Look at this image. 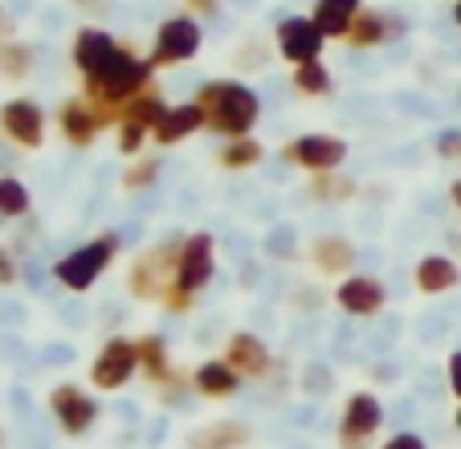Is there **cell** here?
<instances>
[{
  "label": "cell",
  "mask_w": 461,
  "mask_h": 449,
  "mask_svg": "<svg viewBox=\"0 0 461 449\" xmlns=\"http://www.w3.org/2000/svg\"><path fill=\"white\" fill-rule=\"evenodd\" d=\"M306 192H311L314 200H322V205H348L359 192V184L339 172H314L311 180H306Z\"/></svg>",
  "instance_id": "obj_25"
},
{
  "label": "cell",
  "mask_w": 461,
  "mask_h": 449,
  "mask_svg": "<svg viewBox=\"0 0 461 449\" xmlns=\"http://www.w3.org/2000/svg\"><path fill=\"white\" fill-rule=\"evenodd\" d=\"M192 303H196V294H188L184 290V286H167L164 290V298H159V307H164V311H172V315H184V311H192Z\"/></svg>",
  "instance_id": "obj_32"
},
{
  "label": "cell",
  "mask_w": 461,
  "mask_h": 449,
  "mask_svg": "<svg viewBox=\"0 0 461 449\" xmlns=\"http://www.w3.org/2000/svg\"><path fill=\"white\" fill-rule=\"evenodd\" d=\"M9 41V17H5V9H0V45Z\"/></svg>",
  "instance_id": "obj_39"
},
{
  "label": "cell",
  "mask_w": 461,
  "mask_h": 449,
  "mask_svg": "<svg viewBox=\"0 0 461 449\" xmlns=\"http://www.w3.org/2000/svg\"><path fill=\"white\" fill-rule=\"evenodd\" d=\"M50 417L66 437H86L98 425V400L82 384H58L50 392Z\"/></svg>",
  "instance_id": "obj_7"
},
{
  "label": "cell",
  "mask_w": 461,
  "mask_h": 449,
  "mask_svg": "<svg viewBox=\"0 0 461 449\" xmlns=\"http://www.w3.org/2000/svg\"><path fill=\"white\" fill-rule=\"evenodd\" d=\"M217 274V242L212 234H188L180 245V261H176V286L188 294H201Z\"/></svg>",
  "instance_id": "obj_9"
},
{
  "label": "cell",
  "mask_w": 461,
  "mask_h": 449,
  "mask_svg": "<svg viewBox=\"0 0 461 449\" xmlns=\"http://www.w3.org/2000/svg\"><path fill=\"white\" fill-rule=\"evenodd\" d=\"M119 156H131V160H140L143 156V143L151 139L148 127H140V123H119Z\"/></svg>",
  "instance_id": "obj_30"
},
{
  "label": "cell",
  "mask_w": 461,
  "mask_h": 449,
  "mask_svg": "<svg viewBox=\"0 0 461 449\" xmlns=\"http://www.w3.org/2000/svg\"><path fill=\"white\" fill-rule=\"evenodd\" d=\"M192 103L204 111V131H212V135H221V139L249 135L261 119V98L237 78L204 82Z\"/></svg>",
  "instance_id": "obj_1"
},
{
  "label": "cell",
  "mask_w": 461,
  "mask_h": 449,
  "mask_svg": "<svg viewBox=\"0 0 461 449\" xmlns=\"http://www.w3.org/2000/svg\"><path fill=\"white\" fill-rule=\"evenodd\" d=\"M135 344H140V376H148L151 384H164L167 376H172V355H167V344L159 335H140L135 339Z\"/></svg>",
  "instance_id": "obj_24"
},
{
  "label": "cell",
  "mask_w": 461,
  "mask_h": 449,
  "mask_svg": "<svg viewBox=\"0 0 461 449\" xmlns=\"http://www.w3.org/2000/svg\"><path fill=\"white\" fill-rule=\"evenodd\" d=\"M412 282H417L420 294H449L461 282V266L453 258H445V253H425L417 261V270H412Z\"/></svg>",
  "instance_id": "obj_18"
},
{
  "label": "cell",
  "mask_w": 461,
  "mask_h": 449,
  "mask_svg": "<svg viewBox=\"0 0 461 449\" xmlns=\"http://www.w3.org/2000/svg\"><path fill=\"white\" fill-rule=\"evenodd\" d=\"M221 0H184V17H217Z\"/></svg>",
  "instance_id": "obj_36"
},
{
  "label": "cell",
  "mask_w": 461,
  "mask_h": 449,
  "mask_svg": "<svg viewBox=\"0 0 461 449\" xmlns=\"http://www.w3.org/2000/svg\"><path fill=\"white\" fill-rule=\"evenodd\" d=\"M359 9H364V0H314L311 9V21L319 25V33L331 41V37H348L351 21L359 17Z\"/></svg>",
  "instance_id": "obj_20"
},
{
  "label": "cell",
  "mask_w": 461,
  "mask_h": 449,
  "mask_svg": "<svg viewBox=\"0 0 461 449\" xmlns=\"http://www.w3.org/2000/svg\"><path fill=\"white\" fill-rule=\"evenodd\" d=\"M221 360H225L229 368L241 376V380H261V376H270V368H274L270 347L261 344L253 331H233V335L225 339V352H221Z\"/></svg>",
  "instance_id": "obj_13"
},
{
  "label": "cell",
  "mask_w": 461,
  "mask_h": 449,
  "mask_svg": "<svg viewBox=\"0 0 461 449\" xmlns=\"http://www.w3.org/2000/svg\"><path fill=\"white\" fill-rule=\"evenodd\" d=\"M433 147L441 160H461V127H445Z\"/></svg>",
  "instance_id": "obj_33"
},
{
  "label": "cell",
  "mask_w": 461,
  "mask_h": 449,
  "mask_svg": "<svg viewBox=\"0 0 461 449\" xmlns=\"http://www.w3.org/2000/svg\"><path fill=\"white\" fill-rule=\"evenodd\" d=\"M380 449H429V445H425V437H420V433L401 429V433H392V437L384 441Z\"/></svg>",
  "instance_id": "obj_34"
},
{
  "label": "cell",
  "mask_w": 461,
  "mask_h": 449,
  "mask_svg": "<svg viewBox=\"0 0 461 449\" xmlns=\"http://www.w3.org/2000/svg\"><path fill=\"white\" fill-rule=\"evenodd\" d=\"M249 441V425L241 421H212L204 429H192L188 449H241Z\"/></svg>",
  "instance_id": "obj_21"
},
{
  "label": "cell",
  "mask_w": 461,
  "mask_h": 449,
  "mask_svg": "<svg viewBox=\"0 0 461 449\" xmlns=\"http://www.w3.org/2000/svg\"><path fill=\"white\" fill-rule=\"evenodd\" d=\"M274 45H278L282 61L303 66V61H319L322 58L327 37L319 33V25H314L311 17H286V21H278V29H274Z\"/></svg>",
  "instance_id": "obj_11"
},
{
  "label": "cell",
  "mask_w": 461,
  "mask_h": 449,
  "mask_svg": "<svg viewBox=\"0 0 461 449\" xmlns=\"http://www.w3.org/2000/svg\"><path fill=\"white\" fill-rule=\"evenodd\" d=\"M335 307L343 315H351V319H375L388 307V290L372 274H351L335 286Z\"/></svg>",
  "instance_id": "obj_12"
},
{
  "label": "cell",
  "mask_w": 461,
  "mask_h": 449,
  "mask_svg": "<svg viewBox=\"0 0 461 449\" xmlns=\"http://www.w3.org/2000/svg\"><path fill=\"white\" fill-rule=\"evenodd\" d=\"M449 200H453V208L461 213V180H453V184H449Z\"/></svg>",
  "instance_id": "obj_38"
},
{
  "label": "cell",
  "mask_w": 461,
  "mask_h": 449,
  "mask_svg": "<svg viewBox=\"0 0 461 449\" xmlns=\"http://www.w3.org/2000/svg\"><path fill=\"white\" fill-rule=\"evenodd\" d=\"M192 389H196V397H204V400H229V397H237V389H241V376H237L225 360H204L192 368Z\"/></svg>",
  "instance_id": "obj_16"
},
{
  "label": "cell",
  "mask_w": 461,
  "mask_h": 449,
  "mask_svg": "<svg viewBox=\"0 0 461 449\" xmlns=\"http://www.w3.org/2000/svg\"><path fill=\"white\" fill-rule=\"evenodd\" d=\"M21 278V270H17V258H13V250L9 245H0V286H13Z\"/></svg>",
  "instance_id": "obj_35"
},
{
  "label": "cell",
  "mask_w": 461,
  "mask_h": 449,
  "mask_svg": "<svg viewBox=\"0 0 461 449\" xmlns=\"http://www.w3.org/2000/svg\"><path fill=\"white\" fill-rule=\"evenodd\" d=\"M445 376H449L453 397L461 400V352H453V355H449V363H445Z\"/></svg>",
  "instance_id": "obj_37"
},
{
  "label": "cell",
  "mask_w": 461,
  "mask_h": 449,
  "mask_svg": "<svg viewBox=\"0 0 461 449\" xmlns=\"http://www.w3.org/2000/svg\"><path fill=\"white\" fill-rule=\"evenodd\" d=\"M384 425V405L375 392H351L339 417V449H372V437Z\"/></svg>",
  "instance_id": "obj_8"
},
{
  "label": "cell",
  "mask_w": 461,
  "mask_h": 449,
  "mask_svg": "<svg viewBox=\"0 0 461 449\" xmlns=\"http://www.w3.org/2000/svg\"><path fill=\"white\" fill-rule=\"evenodd\" d=\"M140 376V344L131 335H111L90 360V384L98 392H122Z\"/></svg>",
  "instance_id": "obj_4"
},
{
  "label": "cell",
  "mask_w": 461,
  "mask_h": 449,
  "mask_svg": "<svg viewBox=\"0 0 461 449\" xmlns=\"http://www.w3.org/2000/svg\"><path fill=\"white\" fill-rule=\"evenodd\" d=\"M196 131H204V111L196 103H176V106H167V115L156 123L151 143L156 147H176V143H184L188 135H196Z\"/></svg>",
  "instance_id": "obj_15"
},
{
  "label": "cell",
  "mask_w": 461,
  "mask_h": 449,
  "mask_svg": "<svg viewBox=\"0 0 461 449\" xmlns=\"http://www.w3.org/2000/svg\"><path fill=\"white\" fill-rule=\"evenodd\" d=\"M58 131L61 139L70 147H90L98 135H103V123H98V115L90 111L86 98H66V103L58 106Z\"/></svg>",
  "instance_id": "obj_14"
},
{
  "label": "cell",
  "mask_w": 461,
  "mask_h": 449,
  "mask_svg": "<svg viewBox=\"0 0 461 449\" xmlns=\"http://www.w3.org/2000/svg\"><path fill=\"white\" fill-rule=\"evenodd\" d=\"M204 45V29L196 17H167L164 25L156 29V41H151V53L148 61L156 69H167V66H184L201 53Z\"/></svg>",
  "instance_id": "obj_5"
},
{
  "label": "cell",
  "mask_w": 461,
  "mask_h": 449,
  "mask_svg": "<svg viewBox=\"0 0 461 449\" xmlns=\"http://www.w3.org/2000/svg\"><path fill=\"white\" fill-rule=\"evenodd\" d=\"M119 250H122V242H119V234H98V237H90V242H82L78 250H70L66 258H58L53 261V282L58 286H66V290H74V294H86L90 286L98 282V278L111 270V261L119 258Z\"/></svg>",
  "instance_id": "obj_2"
},
{
  "label": "cell",
  "mask_w": 461,
  "mask_h": 449,
  "mask_svg": "<svg viewBox=\"0 0 461 449\" xmlns=\"http://www.w3.org/2000/svg\"><path fill=\"white\" fill-rule=\"evenodd\" d=\"M45 131H50V119H45V111L33 98H9V103L0 106V135L9 139V143L37 151L45 143Z\"/></svg>",
  "instance_id": "obj_10"
},
{
  "label": "cell",
  "mask_w": 461,
  "mask_h": 449,
  "mask_svg": "<svg viewBox=\"0 0 461 449\" xmlns=\"http://www.w3.org/2000/svg\"><path fill=\"white\" fill-rule=\"evenodd\" d=\"M356 245L348 242V237H319V242L311 245V261L314 270H319L322 278H351V270H356Z\"/></svg>",
  "instance_id": "obj_17"
},
{
  "label": "cell",
  "mask_w": 461,
  "mask_h": 449,
  "mask_svg": "<svg viewBox=\"0 0 461 449\" xmlns=\"http://www.w3.org/2000/svg\"><path fill=\"white\" fill-rule=\"evenodd\" d=\"M453 5H457V0H453Z\"/></svg>",
  "instance_id": "obj_42"
},
{
  "label": "cell",
  "mask_w": 461,
  "mask_h": 449,
  "mask_svg": "<svg viewBox=\"0 0 461 449\" xmlns=\"http://www.w3.org/2000/svg\"><path fill=\"white\" fill-rule=\"evenodd\" d=\"M188 392H196V389H192V371H180V368H176L172 376L159 384V397H164L167 408H184V397H188Z\"/></svg>",
  "instance_id": "obj_31"
},
{
  "label": "cell",
  "mask_w": 461,
  "mask_h": 449,
  "mask_svg": "<svg viewBox=\"0 0 461 449\" xmlns=\"http://www.w3.org/2000/svg\"><path fill=\"white\" fill-rule=\"evenodd\" d=\"M331 69H327V61H303V66H294V90L306 98H322L331 95Z\"/></svg>",
  "instance_id": "obj_27"
},
{
  "label": "cell",
  "mask_w": 461,
  "mask_h": 449,
  "mask_svg": "<svg viewBox=\"0 0 461 449\" xmlns=\"http://www.w3.org/2000/svg\"><path fill=\"white\" fill-rule=\"evenodd\" d=\"M453 21H457V25H461V0H457V5H453Z\"/></svg>",
  "instance_id": "obj_40"
},
{
  "label": "cell",
  "mask_w": 461,
  "mask_h": 449,
  "mask_svg": "<svg viewBox=\"0 0 461 449\" xmlns=\"http://www.w3.org/2000/svg\"><path fill=\"white\" fill-rule=\"evenodd\" d=\"M392 33H401V29H396V21H392L384 9H367V5H364V9H359V17L351 21V29H348V37H343V41H348L351 50H375V45H384Z\"/></svg>",
  "instance_id": "obj_19"
},
{
  "label": "cell",
  "mask_w": 461,
  "mask_h": 449,
  "mask_svg": "<svg viewBox=\"0 0 461 449\" xmlns=\"http://www.w3.org/2000/svg\"><path fill=\"white\" fill-rule=\"evenodd\" d=\"M159 180V156H140L122 176V188L127 192H148Z\"/></svg>",
  "instance_id": "obj_29"
},
{
  "label": "cell",
  "mask_w": 461,
  "mask_h": 449,
  "mask_svg": "<svg viewBox=\"0 0 461 449\" xmlns=\"http://www.w3.org/2000/svg\"><path fill=\"white\" fill-rule=\"evenodd\" d=\"M29 208H33V197H29L25 184L17 176H0V216L5 221H21Z\"/></svg>",
  "instance_id": "obj_28"
},
{
  "label": "cell",
  "mask_w": 461,
  "mask_h": 449,
  "mask_svg": "<svg viewBox=\"0 0 461 449\" xmlns=\"http://www.w3.org/2000/svg\"><path fill=\"white\" fill-rule=\"evenodd\" d=\"M457 429H461V405H457Z\"/></svg>",
  "instance_id": "obj_41"
},
{
  "label": "cell",
  "mask_w": 461,
  "mask_h": 449,
  "mask_svg": "<svg viewBox=\"0 0 461 449\" xmlns=\"http://www.w3.org/2000/svg\"><path fill=\"white\" fill-rule=\"evenodd\" d=\"M180 245L184 237H167L156 242L151 250H143L140 258L131 261L127 270V290L140 298V303H159L164 290L176 282V261H180Z\"/></svg>",
  "instance_id": "obj_3"
},
{
  "label": "cell",
  "mask_w": 461,
  "mask_h": 449,
  "mask_svg": "<svg viewBox=\"0 0 461 449\" xmlns=\"http://www.w3.org/2000/svg\"><path fill=\"white\" fill-rule=\"evenodd\" d=\"M33 45L25 41H5L0 45V78L5 82H25L33 74Z\"/></svg>",
  "instance_id": "obj_26"
},
{
  "label": "cell",
  "mask_w": 461,
  "mask_h": 449,
  "mask_svg": "<svg viewBox=\"0 0 461 449\" xmlns=\"http://www.w3.org/2000/svg\"><path fill=\"white\" fill-rule=\"evenodd\" d=\"M167 98H164V90L151 82L148 90H140V95L127 103V111H122V123H140V127H148V131H156V123L167 115Z\"/></svg>",
  "instance_id": "obj_23"
},
{
  "label": "cell",
  "mask_w": 461,
  "mask_h": 449,
  "mask_svg": "<svg viewBox=\"0 0 461 449\" xmlns=\"http://www.w3.org/2000/svg\"><path fill=\"white\" fill-rule=\"evenodd\" d=\"M282 160L303 172H335V168L348 160V139L343 135H327V131H311V135H298L282 147Z\"/></svg>",
  "instance_id": "obj_6"
},
{
  "label": "cell",
  "mask_w": 461,
  "mask_h": 449,
  "mask_svg": "<svg viewBox=\"0 0 461 449\" xmlns=\"http://www.w3.org/2000/svg\"><path fill=\"white\" fill-rule=\"evenodd\" d=\"M261 160H266V147H261L253 135L225 139V143L217 147V164L229 168V172H249V168H258Z\"/></svg>",
  "instance_id": "obj_22"
}]
</instances>
